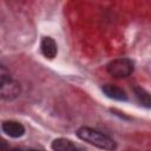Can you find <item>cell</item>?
<instances>
[{"label":"cell","mask_w":151,"mask_h":151,"mask_svg":"<svg viewBox=\"0 0 151 151\" xmlns=\"http://www.w3.org/2000/svg\"><path fill=\"white\" fill-rule=\"evenodd\" d=\"M77 136L81 140H84L96 147L106 150V151H113L117 146L116 142L112 138H110L109 136L104 134L103 132H100L98 130H94V129H91L87 126H83V127L78 129Z\"/></svg>","instance_id":"6da1fadb"},{"label":"cell","mask_w":151,"mask_h":151,"mask_svg":"<svg viewBox=\"0 0 151 151\" xmlns=\"http://www.w3.org/2000/svg\"><path fill=\"white\" fill-rule=\"evenodd\" d=\"M40 50L45 58L53 59L58 53V46L57 42L51 37H44L40 42Z\"/></svg>","instance_id":"5b68a950"},{"label":"cell","mask_w":151,"mask_h":151,"mask_svg":"<svg viewBox=\"0 0 151 151\" xmlns=\"http://www.w3.org/2000/svg\"><path fill=\"white\" fill-rule=\"evenodd\" d=\"M51 147L53 151H76V145L66 138H57L52 142Z\"/></svg>","instance_id":"52a82bcc"},{"label":"cell","mask_w":151,"mask_h":151,"mask_svg":"<svg viewBox=\"0 0 151 151\" xmlns=\"http://www.w3.org/2000/svg\"><path fill=\"white\" fill-rule=\"evenodd\" d=\"M76 151H79V150H76Z\"/></svg>","instance_id":"8fae6325"},{"label":"cell","mask_w":151,"mask_h":151,"mask_svg":"<svg viewBox=\"0 0 151 151\" xmlns=\"http://www.w3.org/2000/svg\"><path fill=\"white\" fill-rule=\"evenodd\" d=\"M20 84L14 78H12L11 74L0 78V99L13 100L20 96Z\"/></svg>","instance_id":"3957f363"},{"label":"cell","mask_w":151,"mask_h":151,"mask_svg":"<svg viewBox=\"0 0 151 151\" xmlns=\"http://www.w3.org/2000/svg\"><path fill=\"white\" fill-rule=\"evenodd\" d=\"M7 74H11V73L8 72V70H7L5 66L0 65V78H1V77H4V76H7Z\"/></svg>","instance_id":"9c48e42d"},{"label":"cell","mask_w":151,"mask_h":151,"mask_svg":"<svg viewBox=\"0 0 151 151\" xmlns=\"http://www.w3.org/2000/svg\"><path fill=\"white\" fill-rule=\"evenodd\" d=\"M26 151H40V150H35V149H28V150H26Z\"/></svg>","instance_id":"30bf717a"},{"label":"cell","mask_w":151,"mask_h":151,"mask_svg":"<svg viewBox=\"0 0 151 151\" xmlns=\"http://www.w3.org/2000/svg\"><path fill=\"white\" fill-rule=\"evenodd\" d=\"M134 94L139 103L146 107H150V94L142 87H134Z\"/></svg>","instance_id":"ba28073f"},{"label":"cell","mask_w":151,"mask_h":151,"mask_svg":"<svg viewBox=\"0 0 151 151\" xmlns=\"http://www.w3.org/2000/svg\"><path fill=\"white\" fill-rule=\"evenodd\" d=\"M101 91L104 92V94L111 99H114V100H126L127 99V96H126V92L119 87V86H116V85H112V84H106L101 87Z\"/></svg>","instance_id":"8992f818"},{"label":"cell","mask_w":151,"mask_h":151,"mask_svg":"<svg viewBox=\"0 0 151 151\" xmlns=\"http://www.w3.org/2000/svg\"><path fill=\"white\" fill-rule=\"evenodd\" d=\"M106 70L113 78L123 79L133 72V61L129 58H117L107 64Z\"/></svg>","instance_id":"7a4b0ae2"},{"label":"cell","mask_w":151,"mask_h":151,"mask_svg":"<svg viewBox=\"0 0 151 151\" xmlns=\"http://www.w3.org/2000/svg\"><path fill=\"white\" fill-rule=\"evenodd\" d=\"M1 129L7 136H9L12 138H19V137L24 136V133H25L24 125L21 123H19V122H15V120H6V122H4L2 125H1Z\"/></svg>","instance_id":"277c9868"}]
</instances>
